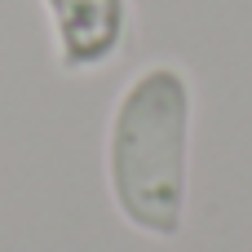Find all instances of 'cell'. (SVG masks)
I'll return each instance as SVG.
<instances>
[{"instance_id":"6da1fadb","label":"cell","mask_w":252,"mask_h":252,"mask_svg":"<svg viewBox=\"0 0 252 252\" xmlns=\"http://www.w3.org/2000/svg\"><path fill=\"white\" fill-rule=\"evenodd\" d=\"M195 84L177 62L142 66L106 124V190L120 221L146 239H177L190 199Z\"/></svg>"},{"instance_id":"7a4b0ae2","label":"cell","mask_w":252,"mask_h":252,"mask_svg":"<svg viewBox=\"0 0 252 252\" xmlns=\"http://www.w3.org/2000/svg\"><path fill=\"white\" fill-rule=\"evenodd\" d=\"M40 4L53 31V58L62 75H93L124 53L133 22L128 0H40Z\"/></svg>"}]
</instances>
